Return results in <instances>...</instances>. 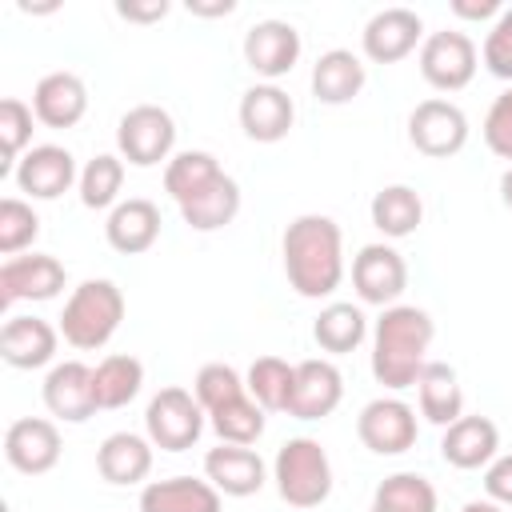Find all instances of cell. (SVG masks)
Masks as SVG:
<instances>
[{
	"mask_svg": "<svg viewBox=\"0 0 512 512\" xmlns=\"http://www.w3.org/2000/svg\"><path fill=\"white\" fill-rule=\"evenodd\" d=\"M284 276L304 300L332 296L344 280V232L332 216L304 212L280 236Z\"/></svg>",
	"mask_w": 512,
	"mask_h": 512,
	"instance_id": "obj_1",
	"label": "cell"
},
{
	"mask_svg": "<svg viewBox=\"0 0 512 512\" xmlns=\"http://www.w3.org/2000/svg\"><path fill=\"white\" fill-rule=\"evenodd\" d=\"M432 336H436V324L424 308H416V304L384 308L376 328H372V376H376V384H384L392 392L416 388V376L428 364Z\"/></svg>",
	"mask_w": 512,
	"mask_h": 512,
	"instance_id": "obj_2",
	"label": "cell"
},
{
	"mask_svg": "<svg viewBox=\"0 0 512 512\" xmlns=\"http://www.w3.org/2000/svg\"><path fill=\"white\" fill-rule=\"evenodd\" d=\"M124 292L112 284V280H84L72 288V296L64 300V312H60V336L80 348V352H96L104 348L120 320H124Z\"/></svg>",
	"mask_w": 512,
	"mask_h": 512,
	"instance_id": "obj_3",
	"label": "cell"
},
{
	"mask_svg": "<svg viewBox=\"0 0 512 512\" xmlns=\"http://www.w3.org/2000/svg\"><path fill=\"white\" fill-rule=\"evenodd\" d=\"M272 480L284 504L292 508H316L332 496V460L320 440L312 436H292L280 444L272 460Z\"/></svg>",
	"mask_w": 512,
	"mask_h": 512,
	"instance_id": "obj_4",
	"label": "cell"
},
{
	"mask_svg": "<svg viewBox=\"0 0 512 512\" xmlns=\"http://www.w3.org/2000/svg\"><path fill=\"white\" fill-rule=\"evenodd\" d=\"M204 408L188 388H160L144 408V432L160 452H184L204 432Z\"/></svg>",
	"mask_w": 512,
	"mask_h": 512,
	"instance_id": "obj_5",
	"label": "cell"
},
{
	"mask_svg": "<svg viewBox=\"0 0 512 512\" xmlns=\"http://www.w3.org/2000/svg\"><path fill=\"white\" fill-rule=\"evenodd\" d=\"M116 148H120V160H128L136 168H152L160 160H172V148H176L172 112L160 108V104L128 108L116 124Z\"/></svg>",
	"mask_w": 512,
	"mask_h": 512,
	"instance_id": "obj_6",
	"label": "cell"
},
{
	"mask_svg": "<svg viewBox=\"0 0 512 512\" xmlns=\"http://www.w3.org/2000/svg\"><path fill=\"white\" fill-rule=\"evenodd\" d=\"M408 144L420 156L448 160L468 144V116L444 96H428L408 112Z\"/></svg>",
	"mask_w": 512,
	"mask_h": 512,
	"instance_id": "obj_7",
	"label": "cell"
},
{
	"mask_svg": "<svg viewBox=\"0 0 512 512\" xmlns=\"http://www.w3.org/2000/svg\"><path fill=\"white\" fill-rule=\"evenodd\" d=\"M476 64H480V52H476V40L468 32L444 28V32L424 36V44H420V76L436 92L468 88L476 76Z\"/></svg>",
	"mask_w": 512,
	"mask_h": 512,
	"instance_id": "obj_8",
	"label": "cell"
},
{
	"mask_svg": "<svg viewBox=\"0 0 512 512\" xmlns=\"http://www.w3.org/2000/svg\"><path fill=\"white\" fill-rule=\"evenodd\" d=\"M356 436L368 452L376 456H400L416 444L420 428H416V408L404 404L400 396H376L360 408L356 416Z\"/></svg>",
	"mask_w": 512,
	"mask_h": 512,
	"instance_id": "obj_9",
	"label": "cell"
},
{
	"mask_svg": "<svg viewBox=\"0 0 512 512\" xmlns=\"http://www.w3.org/2000/svg\"><path fill=\"white\" fill-rule=\"evenodd\" d=\"M352 288L364 304L392 308L408 288V264L392 244H364L352 256Z\"/></svg>",
	"mask_w": 512,
	"mask_h": 512,
	"instance_id": "obj_10",
	"label": "cell"
},
{
	"mask_svg": "<svg viewBox=\"0 0 512 512\" xmlns=\"http://www.w3.org/2000/svg\"><path fill=\"white\" fill-rule=\"evenodd\" d=\"M300 52H304V40H300L296 24H288V20L268 16L244 32V60L256 76H264V84L288 76L296 68Z\"/></svg>",
	"mask_w": 512,
	"mask_h": 512,
	"instance_id": "obj_11",
	"label": "cell"
},
{
	"mask_svg": "<svg viewBox=\"0 0 512 512\" xmlns=\"http://www.w3.org/2000/svg\"><path fill=\"white\" fill-rule=\"evenodd\" d=\"M16 176V188L32 200H56L64 196L72 184H80V172H76V156L60 144H32L20 164L12 168Z\"/></svg>",
	"mask_w": 512,
	"mask_h": 512,
	"instance_id": "obj_12",
	"label": "cell"
},
{
	"mask_svg": "<svg viewBox=\"0 0 512 512\" xmlns=\"http://www.w3.org/2000/svg\"><path fill=\"white\" fill-rule=\"evenodd\" d=\"M68 272L56 256L32 252V256H12L0 264V304L12 308L20 300H52L60 296Z\"/></svg>",
	"mask_w": 512,
	"mask_h": 512,
	"instance_id": "obj_13",
	"label": "cell"
},
{
	"mask_svg": "<svg viewBox=\"0 0 512 512\" xmlns=\"http://www.w3.org/2000/svg\"><path fill=\"white\" fill-rule=\"evenodd\" d=\"M44 408L64 420V424H84L88 416L100 412L96 404V384H92V368L84 360H60L48 368L44 376Z\"/></svg>",
	"mask_w": 512,
	"mask_h": 512,
	"instance_id": "obj_14",
	"label": "cell"
},
{
	"mask_svg": "<svg viewBox=\"0 0 512 512\" xmlns=\"http://www.w3.org/2000/svg\"><path fill=\"white\" fill-rule=\"evenodd\" d=\"M60 428L44 416H20L4 432V456L24 476H44L60 464Z\"/></svg>",
	"mask_w": 512,
	"mask_h": 512,
	"instance_id": "obj_15",
	"label": "cell"
},
{
	"mask_svg": "<svg viewBox=\"0 0 512 512\" xmlns=\"http://www.w3.org/2000/svg\"><path fill=\"white\" fill-rule=\"evenodd\" d=\"M420 36H424L420 12L396 4V8H380V12L364 24L360 44H364V56H368V60H376V64H396V60H404L408 52H416Z\"/></svg>",
	"mask_w": 512,
	"mask_h": 512,
	"instance_id": "obj_16",
	"label": "cell"
},
{
	"mask_svg": "<svg viewBox=\"0 0 512 512\" xmlns=\"http://www.w3.org/2000/svg\"><path fill=\"white\" fill-rule=\"evenodd\" d=\"M296 124V104L280 84H252L240 96V128L256 144H276L292 132Z\"/></svg>",
	"mask_w": 512,
	"mask_h": 512,
	"instance_id": "obj_17",
	"label": "cell"
},
{
	"mask_svg": "<svg viewBox=\"0 0 512 512\" xmlns=\"http://www.w3.org/2000/svg\"><path fill=\"white\" fill-rule=\"evenodd\" d=\"M344 400V376L332 360H300L296 364V384L288 400V416L296 420H324L340 408Z\"/></svg>",
	"mask_w": 512,
	"mask_h": 512,
	"instance_id": "obj_18",
	"label": "cell"
},
{
	"mask_svg": "<svg viewBox=\"0 0 512 512\" xmlns=\"http://www.w3.org/2000/svg\"><path fill=\"white\" fill-rule=\"evenodd\" d=\"M60 344V328H52L44 316H8L0 328V356L8 368L32 372L52 364Z\"/></svg>",
	"mask_w": 512,
	"mask_h": 512,
	"instance_id": "obj_19",
	"label": "cell"
},
{
	"mask_svg": "<svg viewBox=\"0 0 512 512\" xmlns=\"http://www.w3.org/2000/svg\"><path fill=\"white\" fill-rule=\"evenodd\" d=\"M32 112L48 128H72L88 112V84L76 72H48L32 88Z\"/></svg>",
	"mask_w": 512,
	"mask_h": 512,
	"instance_id": "obj_20",
	"label": "cell"
},
{
	"mask_svg": "<svg viewBox=\"0 0 512 512\" xmlns=\"http://www.w3.org/2000/svg\"><path fill=\"white\" fill-rule=\"evenodd\" d=\"M496 448H500V428L488 420V416H460L456 424L444 428L440 436V456L444 464L460 468V472H472V468H488L496 460Z\"/></svg>",
	"mask_w": 512,
	"mask_h": 512,
	"instance_id": "obj_21",
	"label": "cell"
},
{
	"mask_svg": "<svg viewBox=\"0 0 512 512\" xmlns=\"http://www.w3.org/2000/svg\"><path fill=\"white\" fill-rule=\"evenodd\" d=\"M204 476L224 496H256L264 488V480H268V468H264L260 452L240 448V444H220V448H208Z\"/></svg>",
	"mask_w": 512,
	"mask_h": 512,
	"instance_id": "obj_22",
	"label": "cell"
},
{
	"mask_svg": "<svg viewBox=\"0 0 512 512\" xmlns=\"http://www.w3.org/2000/svg\"><path fill=\"white\" fill-rule=\"evenodd\" d=\"M104 236H108V244L116 252L140 256L160 240V208L152 200H144V196H128L108 212Z\"/></svg>",
	"mask_w": 512,
	"mask_h": 512,
	"instance_id": "obj_23",
	"label": "cell"
},
{
	"mask_svg": "<svg viewBox=\"0 0 512 512\" xmlns=\"http://www.w3.org/2000/svg\"><path fill=\"white\" fill-rule=\"evenodd\" d=\"M416 400H420V416L436 428H448L464 416V388L452 364L444 360H428L416 376Z\"/></svg>",
	"mask_w": 512,
	"mask_h": 512,
	"instance_id": "obj_24",
	"label": "cell"
},
{
	"mask_svg": "<svg viewBox=\"0 0 512 512\" xmlns=\"http://www.w3.org/2000/svg\"><path fill=\"white\" fill-rule=\"evenodd\" d=\"M220 488L196 476L152 480L140 492V512H220Z\"/></svg>",
	"mask_w": 512,
	"mask_h": 512,
	"instance_id": "obj_25",
	"label": "cell"
},
{
	"mask_svg": "<svg viewBox=\"0 0 512 512\" xmlns=\"http://www.w3.org/2000/svg\"><path fill=\"white\" fill-rule=\"evenodd\" d=\"M152 440L140 432H112L104 436V444L96 448V472L108 484H140L152 472Z\"/></svg>",
	"mask_w": 512,
	"mask_h": 512,
	"instance_id": "obj_26",
	"label": "cell"
},
{
	"mask_svg": "<svg viewBox=\"0 0 512 512\" xmlns=\"http://www.w3.org/2000/svg\"><path fill=\"white\" fill-rule=\"evenodd\" d=\"M364 80H368V72L360 64V56L348 52V48H328L312 64V96L320 104H348V100H356Z\"/></svg>",
	"mask_w": 512,
	"mask_h": 512,
	"instance_id": "obj_27",
	"label": "cell"
},
{
	"mask_svg": "<svg viewBox=\"0 0 512 512\" xmlns=\"http://www.w3.org/2000/svg\"><path fill=\"white\" fill-rule=\"evenodd\" d=\"M240 200H244V196H240V184H236L228 172H220L208 188H200L192 200H184V204H176V208H180V216H184L188 228H196V232H220L224 224L236 220Z\"/></svg>",
	"mask_w": 512,
	"mask_h": 512,
	"instance_id": "obj_28",
	"label": "cell"
},
{
	"mask_svg": "<svg viewBox=\"0 0 512 512\" xmlns=\"http://www.w3.org/2000/svg\"><path fill=\"white\" fill-rule=\"evenodd\" d=\"M368 212H372V224H376L388 240H404V236H412V232L420 228V220H424V200H420V192L408 188V184H384V188L372 196Z\"/></svg>",
	"mask_w": 512,
	"mask_h": 512,
	"instance_id": "obj_29",
	"label": "cell"
},
{
	"mask_svg": "<svg viewBox=\"0 0 512 512\" xmlns=\"http://www.w3.org/2000/svg\"><path fill=\"white\" fill-rule=\"evenodd\" d=\"M364 336H368V316L356 304H344V300L324 304L320 316L312 320V340L332 356H344V352L360 348Z\"/></svg>",
	"mask_w": 512,
	"mask_h": 512,
	"instance_id": "obj_30",
	"label": "cell"
},
{
	"mask_svg": "<svg viewBox=\"0 0 512 512\" xmlns=\"http://www.w3.org/2000/svg\"><path fill=\"white\" fill-rule=\"evenodd\" d=\"M92 384H96V404L100 408H124L144 388V364L128 352H112L92 368Z\"/></svg>",
	"mask_w": 512,
	"mask_h": 512,
	"instance_id": "obj_31",
	"label": "cell"
},
{
	"mask_svg": "<svg viewBox=\"0 0 512 512\" xmlns=\"http://www.w3.org/2000/svg\"><path fill=\"white\" fill-rule=\"evenodd\" d=\"M292 384H296V364H288V360H280V356H256V360L248 364V376H244L248 396H252L264 412H288Z\"/></svg>",
	"mask_w": 512,
	"mask_h": 512,
	"instance_id": "obj_32",
	"label": "cell"
},
{
	"mask_svg": "<svg viewBox=\"0 0 512 512\" xmlns=\"http://www.w3.org/2000/svg\"><path fill=\"white\" fill-rule=\"evenodd\" d=\"M220 172H224L220 160H216L212 152H204V148L176 152V156L164 164V192H168L176 204H184V200H192L200 188H208Z\"/></svg>",
	"mask_w": 512,
	"mask_h": 512,
	"instance_id": "obj_33",
	"label": "cell"
},
{
	"mask_svg": "<svg viewBox=\"0 0 512 512\" xmlns=\"http://www.w3.org/2000/svg\"><path fill=\"white\" fill-rule=\"evenodd\" d=\"M208 424H212V432L220 436V444H240V448H248V444H256V440L264 436V408L244 392V396H236V400L212 408V412H208Z\"/></svg>",
	"mask_w": 512,
	"mask_h": 512,
	"instance_id": "obj_34",
	"label": "cell"
},
{
	"mask_svg": "<svg viewBox=\"0 0 512 512\" xmlns=\"http://www.w3.org/2000/svg\"><path fill=\"white\" fill-rule=\"evenodd\" d=\"M372 504L380 512H436V488L420 472H392L376 484Z\"/></svg>",
	"mask_w": 512,
	"mask_h": 512,
	"instance_id": "obj_35",
	"label": "cell"
},
{
	"mask_svg": "<svg viewBox=\"0 0 512 512\" xmlns=\"http://www.w3.org/2000/svg\"><path fill=\"white\" fill-rule=\"evenodd\" d=\"M120 188H124V160L112 152L92 156L80 168V204L84 208H116L120 204Z\"/></svg>",
	"mask_w": 512,
	"mask_h": 512,
	"instance_id": "obj_36",
	"label": "cell"
},
{
	"mask_svg": "<svg viewBox=\"0 0 512 512\" xmlns=\"http://www.w3.org/2000/svg\"><path fill=\"white\" fill-rule=\"evenodd\" d=\"M32 104H24L20 96H4L0 100V148H4V160H0V176H8L20 156L32 148Z\"/></svg>",
	"mask_w": 512,
	"mask_h": 512,
	"instance_id": "obj_37",
	"label": "cell"
},
{
	"mask_svg": "<svg viewBox=\"0 0 512 512\" xmlns=\"http://www.w3.org/2000/svg\"><path fill=\"white\" fill-rule=\"evenodd\" d=\"M36 236H40V216L32 212V204L28 200H16V196H4L0 200V252L12 260Z\"/></svg>",
	"mask_w": 512,
	"mask_h": 512,
	"instance_id": "obj_38",
	"label": "cell"
},
{
	"mask_svg": "<svg viewBox=\"0 0 512 512\" xmlns=\"http://www.w3.org/2000/svg\"><path fill=\"white\" fill-rule=\"evenodd\" d=\"M244 392H248V388H244V376H240L232 364H224V360L204 364V368L196 372V380H192V396L200 400L204 412H212V408H220V404H228V400H236V396H244Z\"/></svg>",
	"mask_w": 512,
	"mask_h": 512,
	"instance_id": "obj_39",
	"label": "cell"
},
{
	"mask_svg": "<svg viewBox=\"0 0 512 512\" xmlns=\"http://www.w3.org/2000/svg\"><path fill=\"white\" fill-rule=\"evenodd\" d=\"M480 60H484V68L496 80H508L512 84V8H504L492 20V28L484 36V48H480Z\"/></svg>",
	"mask_w": 512,
	"mask_h": 512,
	"instance_id": "obj_40",
	"label": "cell"
},
{
	"mask_svg": "<svg viewBox=\"0 0 512 512\" xmlns=\"http://www.w3.org/2000/svg\"><path fill=\"white\" fill-rule=\"evenodd\" d=\"M484 144L500 156V160H512V88H504L488 116H484Z\"/></svg>",
	"mask_w": 512,
	"mask_h": 512,
	"instance_id": "obj_41",
	"label": "cell"
},
{
	"mask_svg": "<svg viewBox=\"0 0 512 512\" xmlns=\"http://www.w3.org/2000/svg\"><path fill=\"white\" fill-rule=\"evenodd\" d=\"M484 492H488V500H496L500 508L512 504V452L496 456V460L484 468Z\"/></svg>",
	"mask_w": 512,
	"mask_h": 512,
	"instance_id": "obj_42",
	"label": "cell"
},
{
	"mask_svg": "<svg viewBox=\"0 0 512 512\" xmlns=\"http://www.w3.org/2000/svg\"><path fill=\"white\" fill-rule=\"evenodd\" d=\"M116 16L120 20H132V24H152V20H164L168 16V0H120L116 4Z\"/></svg>",
	"mask_w": 512,
	"mask_h": 512,
	"instance_id": "obj_43",
	"label": "cell"
},
{
	"mask_svg": "<svg viewBox=\"0 0 512 512\" xmlns=\"http://www.w3.org/2000/svg\"><path fill=\"white\" fill-rule=\"evenodd\" d=\"M452 12L460 20H488V16H500V0H452Z\"/></svg>",
	"mask_w": 512,
	"mask_h": 512,
	"instance_id": "obj_44",
	"label": "cell"
},
{
	"mask_svg": "<svg viewBox=\"0 0 512 512\" xmlns=\"http://www.w3.org/2000/svg\"><path fill=\"white\" fill-rule=\"evenodd\" d=\"M188 12H196V16H228V12H236V0H216V4L188 0Z\"/></svg>",
	"mask_w": 512,
	"mask_h": 512,
	"instance_id": "obj_45",
	"label": "cell"
},
{
	"mask_svg": "<svg viewBox=\"0 0 512 512\" xmlns=\"http://www.w3.org/2000/svg\"><path fill=\"white\" fill-rule=\"evenodd\" d=\"M500 200H504V208L512 212V164H508L504 176H500Z\"/></svg>",
	"mask_w": 512,
	"mask_h": 512,
	"instance_id": "obj_46",
	"label": "cell"
},
{
	"mask_svg": "<svg viewBox=\"0 0 512 512\" xmlns=\"http://www.w3.org/2000/svg\"><path fill=\"white\" fill-rule=\"evenodd\" d=\"M460 512H500V504L496 500H468Z\"/></svg>",
	"mask_w": 512,
	"mask_h": 512,
	"instance_id": "obj_47",
	"label": "cell"
},
{
	"mask_svg": "<svg viewBox=\"0 0 512 512\" xmlns=\"http://www.w3.org/2000/svg\"><path fill=\"white\" fill-rule=\"evenodd\" d=\"M368 512H380V508H376V504H372V508H368Z\"/></svg>",
	"mask_w": 512,
	"mask_h": 512,
	"instance_id": "obj_48",
	"label": "cell"
}]
</instances>
